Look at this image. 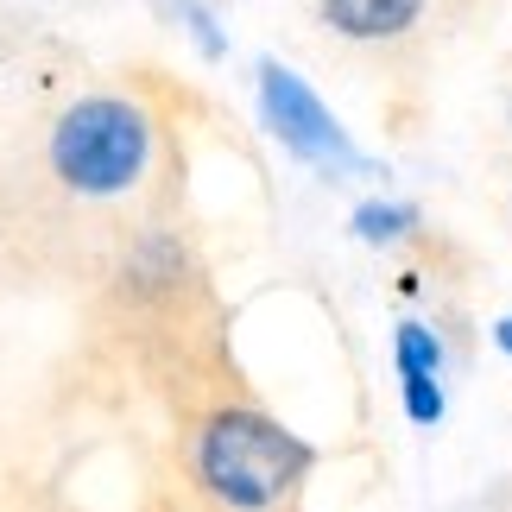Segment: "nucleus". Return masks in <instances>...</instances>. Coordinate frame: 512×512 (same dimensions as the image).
<instances>
[{
	"instance_id": "obj_1",
	"label": "nucleus",
	"mask_w": 512,
	"mask_h": 512,
	"mask_svg": "<svg viewBox=\"0 0 512 512\" xmlns=\"http://www.w3.org/2000/svg\"><path fill=\"white\" fill-rule=\"evenodd\" d=\"M317 449L304 437H291L279 418L266 411H215L203 424V443H196V468H203V487L222 506L234 512H260V506H279L291 487L310 475Z\"/></svg>"
},
{
	"instance_id": "obj_2",
	"label": "nucleus",
	"mask_w": 512,
	"mask_h": 512,
	"mask_svg": "<svg viewBox=\"0 0 512 512\" xmlns=\"http://www.w3.org/2000/svg\"><path fill=\"white\" fill-rule=\"evenodd\" d=\"M152 159V121L127 95H83L51 127V171L76 196H121Z\"/></svg>"
},
{
	"instance_id": "obj_3",
	"label": "nucleus",
	"mask_w": 512,
	"mask_h": 512,
	"mask_svg": "<svg viewBox=\"0 0 512 512\" xmlns=\"http://www.w3.org/2000/svg\"><path fill=\"white\" fill-rule=\"evenodd\" d=\"M260 114H266V133L279 140L298 165L323 171V177H367L373 159L348 140V127L329 114V102L304 83L298 70H285L279 57L260 64Z\"/></svg>"
},
{
	"instance_id": "obj_4",
	"label": "nucleus",
	"mask_w": 512,
	"mask_h": 512,
	"mask_svg": "<svg viewBox=\"0 0 512 512\" xmlns=\"http://www.w3.org/2000/svg\"><path fill=\"white\" fill-rule=\"evenodd\" d=\"M392 373H399V399L411 424H443V342L430 336L424 323H399L392 329Z\"/></svg>"
},
{
	"instance_id": "obj_5",
	"label": "nucleus",
	"mask_w": 512,
	"mask_h": 512,
	"mask_svg": "<svg viewBox=\"0 0 512 512\" xmlns=\"http://www.w3.org/2000/svg\"><path fill=\"white\" fill-rule=\"evenodd\" d=\"M424 13V0H323L329 32L361 38V45H380V38H399L411 19Z\"/></svg>"
},
{
	"instance_id": "obj_6",
	"label": "nucleus",
	"mask_w": 512,
	"mask_h": 512,
	"mask_svg": "<svg viewBox=\"0 0 512 512\" xmlns=\"http://www.w3.org/2000/svg\"><path fill=\"white\" fill-rule=\"evenodd\" d=\"M348 228L361 234L367 247H386V241H405V234H418V209H411V203H386V196H367V203L348 215Z\"/></svg>"
},
{
	"instance_id": "obj_7",
	"label": "nucleus",
	"mask_w": 512,
	"mask_h": 512,
	"mask_svg": "<svg viewBox=\"0 0 512 512\" xmlns=\"http://www.w3.org/2000/svg\"><path fill=\"white\" fill-rule=\"evenodd\" d=\"M177 32H190V45L203 51V57H222L228 51V38H222V26H215V13L203 7V0H152Z\"/></svg>"
},
{
	"instance_id": "obj_8",
	"label": "nucleus",
	"mask_w": 512,
	"mask_h": 512,
	"mask_svg": "<svg viewBox=\"0 0 512 512\" xmlns=\"http://www.w3.org/2000/svg\"><path fill=\"white\" fill-rule=\"evenodd\" d=\"M494 342H500V354H506V361H512V310H506V317L494 323Z\"/></svg>"
}]
</instances>
